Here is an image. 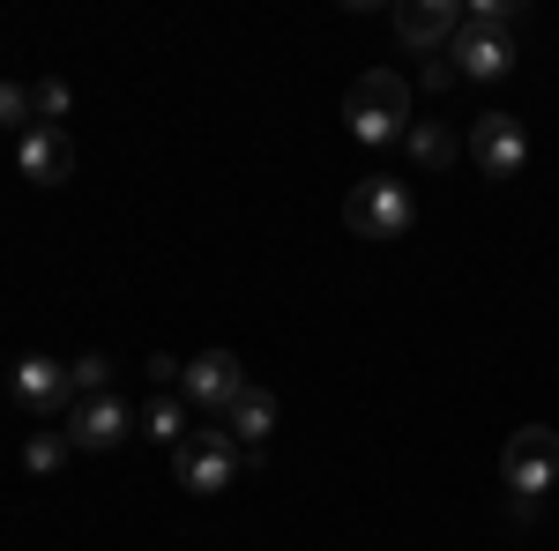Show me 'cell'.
Here are the masks:
<instances>
[{"label": "cell", "mask_w": 559, "mask_h": 551, "mask_svg": "<svg viewBox=\"0 0 559 551\" xmlns=\"http://www.w3.org/2000/svg\"><path fill=\"white\" fill-rule=\"evenodd\" d=\"M344 120H350V134L373 142V149H381V142H403V134H411V83L388 75V68H366L344 97Z\"/></svg>", "instance_id": "6da1fadb"}, {"label": "cell", "mask_w": 559, "mask_h": 551, "mask_svg": "<svg viewBox=\"0 0 559 551\" xmlns=\"http://www.w3.org/2000/svg\"><path fill=\"white\" fill-rule=\"evenodd\" d=\"M247 463H254V455H247V447H231V432H224V424H202V432L173 440V477L187 484V492H202V500L224 492Z\"/></svg>", "instance_id": "7a4b0ae2"}, {"label": "cell", "mask_w": 559, "mask_h": 551, "mask_svg": "<svg viewBox=\"0 0 559 551\" xmlns=\"http://www.w3.org/2000/svg\"><path fill=\"white\" fill-rule=\"evenodd\" d=\"M344 224L358 231V239H403L411 224H418V202H411V187L403 179H358L344 194Z\"/></svg>", "instance_id": "3957f363"}, {"label": "cell", "mask_w": 559, "mask_h": 551, "mask_svg": "<svg viewBox=\"0 0 559 551\" xmlns=\"http://www.w3.org/2000/svg\"><path fill=\"white\" fill-rule=\"evenodd\" d=\"M500 484H508V500H545V492H552L559 484V432L552 424H522L515 440H508Z\"/></svg>", "instance_id": "277c9868"}, {"label": "cell", "mask_w": 559, "mask_h": 551, "mask_svg": "<svg viewBox=\"0 0 559 551\" xmlns=\"http://www.w3.org/2000/svg\"><path fill=\"white\" fill-rule=\"evenodd\" d=\"M471 165L485 179H515L530 165V134H522L515 112H477L471 120Z\"/></svg>", "instance_id": "5b68a950"}, {"label": "cell", "mask_w": 559, "mask_h": 551, "mask_svg": "<svg viewBox=\"0 0 559 551\" xmlns=\"http://www.w3.org/2000/svg\"><path fill=\"white\" fill-rule=\"evenodd\" d=\"M60 432H68V447L97 455V447H120V440L134 432V410L120 403V395H83V403L60 418Z\"/></svg>", "instance_id": "8992f818"}, {"label": "cell", "mask_w": 559, "mask_h": 551, "mask_svg": "<svg viewBox=\"0 0 559 551\" xmlns=\"http://www.w3.org/2000/svg\"><path fill=\"white\" fill-rule=\"evenodd\" d=\"M247 387V366L231 358V350H202V358H187V373H179V395L210 418V410H231V395Z\"/></svg>", "instance_id": "52a82bcc"}, {"label": "cell", "mask_w": 559, "mask_h": 551, "mask_svg": "<svg viewBox=\"0 0 559 551\" xmlns=\"http://www.w3.org/2000/svg\"><path fill=\"white\" fill-rule=\"evenodd\" d=\"M8 387H15L23 418H68V410H75V381H68V366H60V358H23Z\"/></svg>", "instance_id": "ba28073f"}, {"label": "cell", "mask_w": 559, "mask_h": 551, "mask_svg": "<svg viewBox=\"0 0 559 551\" xmlns=\"http://www.w3.org/2000/svg\"><path fill=\"white\" fill-rule=\"evenodd\" d=\"M455 31H463V8L455 0H403L395 8V38L411 45V52H448L455 45Z\"/></svg>", "instance_id": "9c48e42d"}, {"label": "cell", "mask_w": 559, "mask_h": 551, "mask_svg": "<svg viewBox=\"0 0 559 551\" xmlns=\"http://www.w3.org/2000/svg\"><path fill=\"white\" fill-rule=\"evenodd\" d=\"M448 60H455L463 83H500V75L515 68V38H508V31H477V23H463L455 45H448Z\"/></svg>", "instance_id": "30bf717a"}, {"label": "cell", "mask_w": 559, "mask_h": 551, "mask_svg": "<svg viewBox=\"0 0 559 551\" xmlns=\"http://www.w3.org/2000/svg\"><path fill=\"white\" fill-rule=\"evenodd\" d=\"M15 171H23L31 187H60V179L75 171V142H68V128H31V134H15Z\"/></svg>", "instance_id": "8fae6325"}, {"label": "cell", "mask_w": 559, "mask_h": 551, "mask_svg": "<svg viewBox=\"0 0 559 551\" xmlns=\"http://www.w3.org/2000/svg\"><path fill=\"white\" fill-rule=\"evenodd\" d=\"M269 424H276V395L247 381L239 395H231V410H224V432H231V447H247V455H261Z\"/></svg>", "instance_id": "7c38bea8"}, {"label": "cell", "mask_w": 559, "mask_h": 551, "mask_svg": "<svg viewBox=\"0 0 559 551\" xmlns=\"http://www.w3.org/2000/svg\"><path fill=\"white\" fill-rule=\"evenodd\" d=\"M403 142H411V157H418L426 171H440L448 157H455V134L440 128V120H411V134H403Z\"/></svg>", "instance_id": "4fadbf2b"}, {"label": "cell", "mask_w": 559, "mask_h": 551, "mask_svg": "<svg viewBox=\"0 0 559 551\" xmlns=\"http://www.w3.org/2000/svg\"><path fill=\"white\" fill-rule=\"evenodd\" d=\"M68 455H75V447H68V432H52V424H45V432H31V447H23V469H31V477H52Z\"/></svg>", "instance_id": "5bb4252c"}, {"label": "cell", "mask_w": 559, "mask_h": 551, "mask_svg": "<svg viewBox=\"0 0 559 551\" xmlns=\"http://www.w3.org/2000/svg\"><path fill=\"white\" fill-rule=\"evenodd\" d=\"M31 112H38V128H60V120L75 112V89L68 83H31Z\"/></svg>", "instance_id": "9a60e30c"}, {"label": "cell", "mask_w": 559, "mask_h": 551, "mask_svg": "<svg viewBox=\"0 0 559 551\" xmlns=\"http://www.w3.org/2000/svg\"><path fill=\"white\" fill-rule=\"evenodd\" d=\"M142 432H157V440H187V403H179V395H157V403L142 410Z\"/></svg>", "instance_id": "2e32d148"}, {"label": "cell", "mask_w": 559, "mask_h": 551, "mask_svg": "<svg viewBox=\"0 0 559 551\" xmlns=\"http://www.w3.org/2000/svg\"><path fill=\"white\" fill-rule=\"evenodd\" d=\"M68 381H75V403H83V395H112V358L90 350L83 366H68Z\"/></svg>", "instance_id": "e0dca14e"}, {"label": "cell", "mask_w": 559, "mask_h": 551, "mask_svg": "<svg viewBox=\"0 0 559 551\" xmlns=\"http://www.w3.org/2000/svg\"><path fill=\"white\" fill-rule=\"evenodd\" d=\"M0 128H15V134L38 128V112H31V89H23V83H0Z\"/></svg>", "instance_id": "ac0fdd59"}, {"label": "cell", "mask_w": 559, "mask_h": 551, "mask_svg": "<svg viewBox=\"0 0 559 551\" xmlns=\"http://www.w3.org/2000/svg\"><path fill=\"white\" fill-rule=\"evenodd\" d=\"M418 83H426L432 97H440V89H455L463 75H455V60H448V52H432V60H426V75H418Z\"/></svg>", "instance_id": "d6986e66"}]
</instances>
